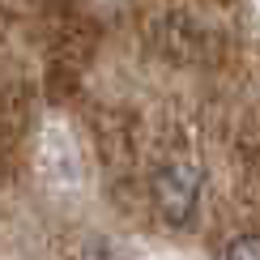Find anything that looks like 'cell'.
I'll return each instance as SVG.
<instances>
[{"instance_id":"obj_1","label":"cell","mask_w":260,"mask_h":260,"mask_svg":"<svg viewBox=\"0 0 260 260\" xmlns=\"http://www.w3.org/2000/svg\"><path fill=\"white\" fill-rule=\"evenodd\" d=\"M154 201L171 226H188L192 213H197V201H201V167L197 162H171L167 171H158Z\"/></svg>"},{"instance_id":"obj_2","label":"cell","mask_w":260,"mask_h":260,"mask_svg":"<svg viewBox=\"0 0 260 260\" xmlns=\"http://www.w3.org/2000/svg\"><path fill=\"white\" fill-rule=\"evenodd\" d=\"M260 243H256V235H243L239 243H231V252H226V260H260Z\"/></svg>"}]
</instances>
